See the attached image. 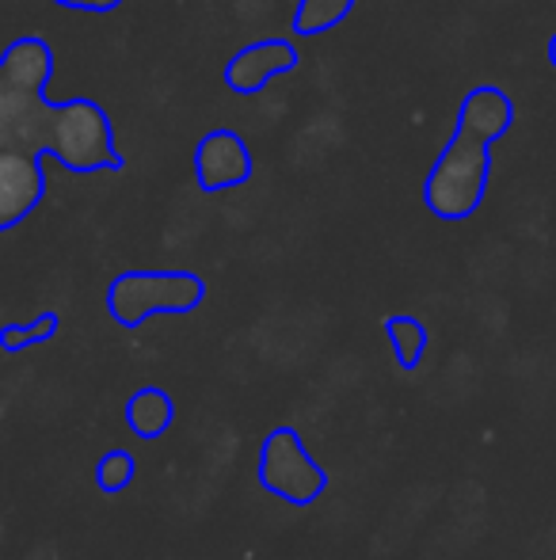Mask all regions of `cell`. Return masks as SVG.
Instances as JSON below:
<instances>
[{
  "mask_svg": "<svg viewBox=\"0 0 556 560\" xmlns=\"http://www.w3.org/2000/svg\"><path fill=\"white\" fill-rule=\"evenodd\" d=\"M54 54L43 38H15L0 54V233L35 214L46 195L43 153L69 172H119L111 118L92 100L50 104Z\"/></svg>",
  "mask_w": 556,
  "mask_h": 560,
  "instance_id": "6da1fadb",
  "label": "cell"
},
{
  "mask_svg": "<svg viewBox=\"0 0 556 560\" xmlns=\"http://www.w3.org/2000/svg\"><path fill=\"white\" fill-rule=\"evenodd\" d=\"M514 122V104L496 84H476L458 112V130L446 141L442 156L427 172L423 202L442 222H465L476 214L492 172V141H499Z\"/></svg>",
  "mask_w": 556,
  "mask_h": 560,
  "instance_id": "7a4b0ae2",
  "label": "cell"
},
{
  "mask_svg": "<svg viewBox=\"0 0 556 560\" xmlns=\"http://www.w3.org/2000/svg\"><path fill=\"white\" fill-rule=\"evenodd\" d=\"M206 298V282L194 271H122L107 287V313L115 325L141 328L161 313H191Z\"/></svg>",
  "mask_w": 556,
  "mask_h": 560,
  "instance_id": "3957f363",
  "label": "cell"
},
{
  "mask_svg": "<svg viewBox=\"0 0 556 560\" xmlns=\"http://www.w3.org/2000/svg\"><path fill=\"white\" fill-rule=\"evenodd\" d=\"M260 485L279 500L305 508V503H317L324 495L328 472L320 469L294 428H275L260 446Z\"/></svg>",
  "mask_w": 556,
  "mask_h": 560,
  "instance_id": "277c9868",
  "label": "cell"
},
{
  "mask_svg": "<svg viewBox=\"0 0 556 560\" xmlns=\"http://www.w3.org/2000/svg\"><path fill=\"white\" fill-rule=\"evenodd\" d=\"M252 176V149L240 133L210 130L194 145V179L206 195L229 191V187L248 184Z\"/></svg>",
  "mask_w": 556,
  "mask_h": 560,
  "instance_id": "5b68a950",
  "label": "cell"
},
{
  "mask_svg": "<svg viewBox=\"0 0 556 560\" xmlns=\"http://www.w3.org/2000/svg\"><path fill=\"white\" fill-rule=\"evenodd\" d=\"M297 69V50L286 38H263L245 50H237L225 66V84L240 96H252L263 84H271L275 77H286Z\"/></svg>",
  "mask_w": 556,
  "mask_h": 560,
  "instance_id": "8992f818",
  "label": "cell"
},
{
  "mask_svg": "<svg viewBox=\"0 0 556 560\" xmlns=\"http://www.w3.org/2000/svg\"><path fill=\"white\" fill-rule=\"evenodd\" d=\"M171 420H176V405H171V397L164 389H156V385H145V389H138L134 397L127 400V428L134 431L138 439H161L164 431L171 428Z\"/></svg>",
  "mask_w": 556,
  "mask_h": 560,
  "instance_id": "52a82bcc",
  "label": "cell"
},
{
  "mask_svg": "<svg viewBox=\"0 0 556 560\" xmlns=\"http://www.w3.org/2000/svg\"><path fill=\"white\" fill-rule=\"evenodd\" d=\"M386 336L393 343L397 362L404 370H416L423 351H427V328L416 317H409V313H393V317H386Z\"/></svg>",
  "mask_w": 556,
  "mask_h": 560,
  "instance_id": "ba28073f",
  "label": "cell"
},
{
  "mask_svg": "<svg viewBox=\"0 0 556 560\" xmlns=\"http://www.w3.org/2000/svg\"><path fill=\"white\" fill-rule=\"evenodd\" d=\"M351 8L355 0H301L294 12V31L297 35H324L335 23L347 20Z\"/></svg>",
  "mask_w": 556,
  "mask_h": 560,
  "instance_id": "9c48e42d",
  "label": "cell"
},
{
  "mask_svg": "<svg viewBox=\"0 0 556 560\" xmlns=\"http://www.w3.org/2000/svg\"><path fill=\"white\" fill-rule=\"evenodd\" d=\"M58 325H61L58 313H38L31 325H4L0 328V347H4L8 354L27 351V347L46 343V339L58 336Z\"/></svg>",
  "mask_w": 556,
  "mask_h": 560,
  "instance_id": "30bf717a",
  "label": "cell"
},
{
  "mask_svg": "<svg viewBox=\"0 0 556 560\" xmlns=\"http://www.w3.org/2000/svg\"><path fill=\"white\" fill-rule=\"evenodd\" d=\"M134 477H138V465H134V454H130V450H107V454L99 457L96 485L104 488V492H111V495L127 492V488L134 485Z\"/></svg>",
  "mask_w": 556,
  "mask_h": 560,
  "instance_id": "8fae6325",
  "label": "cell"
},
{
  "mask_svg": "<svg viewBox=\"0 0 556 560\" xmlns=\"http://www.w3.org/2000/svg\"><path fill=\"white\" fill-rule=\"evenodd\" d=\"M54 4L61 8H76V12H115V8L122 4V0H54Z\"/></svg>",
  "mask_w": 556,
  "mask_h": 560,
  "instance_id": "7c38bea8",
  "label": "cell"
},
{
  "mask_svg": "<svg viewBox=\"0 0 556 560\" xmlns=\"http://www.w3.org/2000/svg\"><path fill=\"white\" fill-rule=\"evenodd\" d=\"M549 66L556 69V31H553V38H549Z\"/></svg>",
  "mask_w": 556,
  "mask_h": 560,
  "instance_id": "4fadbf2b",
  "label": "cell"
}]
</instances>
